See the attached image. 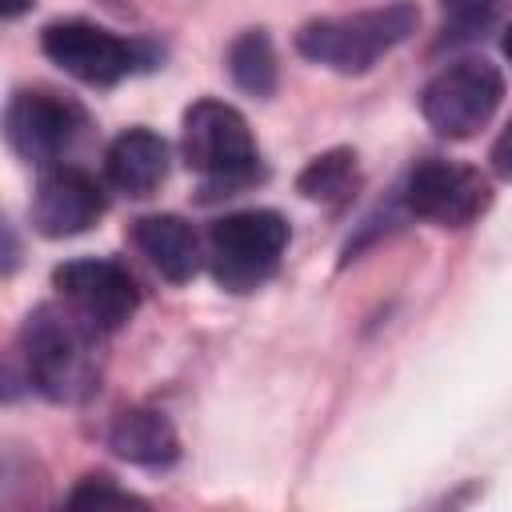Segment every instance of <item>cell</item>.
<instances>
[{"label":"cell","mask_w":512,"mask_h":512,"mask_svg":"<svg viewBox=\"0 0 512 512\" xmlns=\"http://www.w3.org/2000/svg\"><path fill=\"white\" fill-rule=\"evenodd\" d=\"M96 332L68 304H40L20 328L28 380L48 400H80L96 384Z\"/></svg>","instance_id":"1"},{"label":"cell","mask_w":512,"mask_h":512,"mask_svg":"<svg viewBox=\"0 0 512 512\" xmlns=\"http://www.w3.org/2000/svg\"><path fill=\"white\" fill-rule=\"evenodd\" d=\"M420 24V8L412 0H392L384 8H364L352 16L308 20L296 32L300 56L336 72H368L384 52L404 44Z\"/></svg>","instance_id":"2"},{"label":"cell","mask_w":512,"mask_h":512,"mask_svg":"<svg viewBox=\"0 0 512 512\" xmlns=\"http://www.w3.org/2000/svg\"><path fill=\"white\" fill-rule=\"evenodd\" d=\"M184 160L204 176L208 192H236L256 180L260 152L248 132V120L224 100H196L184 112Z\"/></svg>","instance_id":"3"},{"label":"cell","mask_w":512,"mask_h":512,"mask_svg":"<svg viewBox=\"0 0 512 512\" xmlns=\"http://www.w3.org/2000/svg\"><path fill=\"white\" fill-rule=\"evenodd\" d=\"M288 248V224L272 208H244L212 224L208 232V256H212V276L228 292H252L260 288L280 256Z\"/></svg>","instance_id":"4"},{"label":"cell","mask_w":512,"mask_h":512,"mask_svg":"<svg viewBox=\"0 0 512 512\" xmlns=\"http://www.w3.org/2000/svg\"><path fill=\"white\" fill-rule=\"evenodd\" d=\"M504 96V76L496 64L480 60V56H468V60H456L448 64L444 72H436L420 96V108H424V120L448 136V140H468L476 136L496 104Z\"/></svg>","instance_id":"5"},{"label":"cell","mask_w":512,"mask_h":512,"mask_svg":"<svg viewBox=\"0 0 512 512\" xmlns=\"http://www.w3.org/2000/svg\"><path fill=\"white\" fill-rule=\"evenodd\" d=\"M404 204L420 220H432L440 228H464L488 212L492 192L476 168H464L452 160H420L408 172Z\"/></svg>","instance_id":"6"},{"label":"cell","mask_w":512,"mask_h":512,"mask_svg":"<svg viewBox=\"0 0 512 512\" xmlns=\"http://www.w3.org/2000/svg\"><path fill=\"white\" fill-rule=\"evenodd\" d=\"M40 48L52 64H60L68 76L108 88L116 80H124L136 64H140V48L120 40L116 32L88 24V20H56L44 28Z\"/></svg>","instance_id":"7"},{"label":"cell","mask_w":512,"mask_h":512,"mask_svg":"<svg viewBox=\"0 0 512 512\" xmlns=\"http://www.w3.org/2000/svg\"><path fill=\"white\" fill-rule=\"evenodd\" d=\"M52 284L64 296V304L96 332L124 328L140 304L132 276L116 260H68L52 272Z\"/></svg>","instance_id":"8"},{"label":"cell","mask_w":512,"mask_h":512,"mask_svg":"<svg viewBox=\"0 0 512 512\" xmlns=\"http://www.w3.org/2000/svg\"><path fill=\"white\" fill-rule=\"evenodd\" d=\"M4 128H8V144L28 164H48L76 140V132L84 128V112L56 92L32 88L8 100Z\"/></svg>","instance_id":"9"},{"label":"cell","mask_w":512,"mask_h":512,"mask_svg":"<svg viewBox=\"0 0 512 512\" xmlns=\"http://www.w3.org/2000/svg\"><path fill=\"white\" fill-rule=\"evenodd\" d=\"M104 216L100 184L80 168H48L32 196V224L48 240L80 236Z\"/></svg>","instance_id":"10"},{"label":"cell","mask_w":512,"mask_h":512,"mask_svg":"<svg viewBox=\"0 0 512 512\" xmlns=\"http://www.w3.org/2000/svg\"><path fill=\"white\" fill-rule=\"evenodd\" d=\"M132 244L148 256V264L172 280V284H184L196 276L200 268V240L192 232L188 220L172 216V212H156V216H140L132 224Z\"/></svg>","instance_id":"11"},{"label":"cell","mask_w":512,"mask_h":512,"mask_svg":"<svg viewBox=\"0 0 512 512\" xmlns=\"http://www.w3.org/2000/svg\"><path fill=\"white\" fill-rule=\"evenodd\" d=\"M104 176L124 196H148L168 176V144L148 128H128L108 144Z\"/></svg>","instance_id":"12"},{"label":"cell","mask_w":512,"mask_h":512,"mask_svg":"<svg viewBox=\"0 0 512 512\" xmlns=\"http://www.w3.org/2000/svg\"><path fill=\"white\" fill-rule=\"evenodd\" d=\"M108 444L120 460L128 464H144V468H164L180 456V440H176V428L168 424L164 412H152V408H128L112 420V432H108Z\"/></svg>","instance_id":"13"},{"label":"cell","mask_w":512,"mask_h":512,"mask_svg":"<svg viewBox=\"0 0 512 512\" xmlns=\"http://www.w3.org/2000/svg\"><path fill=\"white\" fill-rule=\"evenodd\" d=\"M228 72L244 92L272 96V88H276V52H272L268 32H260V28L240 32L228 48Z\"/></svg>","instance_id":"14"},{"label":"cell","mask_w":512,"mask_h":512,"mask_svg":"<svg viewBox=\"0 0 512 512\" xmlns=\"http://www.w3.org/2000/svg\"><path fill=\"white\" fill-rule=\"evenodd\" d=\"M296 188L300 196L308 200H320V204H340L352 196L356 188V152L348 148H332V152H320L304 164V172L296 176Z\"/></svg>","instance_id":"15"},{"label":"cell","mask_w":512,"mask_h":512,"mask_svg":"<svg viewBox=\"0 0 512 512\" xmlns=\"http://www.w3.org/2000/svg\"><path fill=\"white\" fill-rule=\"evenodd\" d=\"M68 508H76V512H108V508H148V504H144L140 496L116 488L108 476H84V480L72 488Z\"/></svg>","instance_id":"16"},{"label":"cell","mask_w":512,"mask_h":512,"mask_svg":"<svg viewBox=\"0 0 512 512\" xmlns=\"http://www.w3.org/2000/svg\"><path fill=\"white\" fill-rule=\"evenodd\" d=\"M496 8H500V0H444V12L460 24H484Z\"/></svg>","instance_id":"17"},{"label":"cell","mask_w":512,"mask_h":512,"mask_svg":"<svg viewBox=\"0 0 512 512\" xmlns=\"http://www.w3.org/2000/svg\"><path fill=\"white\" fill-rule=\"evenodd\" d=\"M492 168H496V176L512 180V120L504 124V132H500L496 144H492Z\"/></svg>","instance_id":"18"},{"label":"cell","mask_w":512,"mask_h":512,"mask_svg":"<svg viewBox=\"0 0 512 512\" xmlns=\"http://www.w3.org/2000/svg\"><path fill=\"white\" fill-rule=\"evenodd\" d=\"M24 8H32V0H0V12L12 20V16H20Z\"/></svg>","instance_id":"19"},{"label":"cell","mask_w":512,"mask_h":512,"mask_svg":"<svg viewBox=\"0 0 512 512\" xmlns=\"http://www.w3.org/2000/svg\"><path fill=\"white\" fill-rule=\"evenodd\" d=\"M504 56L512 60V24H508V32H504Z\"/></svg>","instance_id":"20"}]
</instances>
